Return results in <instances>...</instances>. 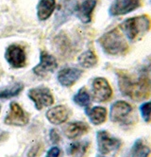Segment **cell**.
I'll return each instance as SVG.
<instances>
[{"instance_id":"cell-1","label":"cell","mask_w":151,"mask_h":157,"mask_svg":"<svg viewBox=\"0 0 151 157\" xmlns=\"http://www.w3.org/2000/svg\"><path fill=\"white\" fill-rule=\"evenodd\" d=\"M118 87L121 94L133 101L139 102L148 98L151 95V78L144 74L130 75L125 71L117 73Z\"/></svg>"},{"instance_id":"cell-2","label":"cell","mask_w":151,"mask_h":157,"mask_svg":"<svg viewBox=\"0 0 151 157\" xmlns=\"http://www.w3.org/2000/svg\"><path fill=\"white\" fill-rule=\"evenodd\" d=\"M121 31L130 42L141 40L151 29V19L147 14L127 18L120 24Z\"/></svg>"},{"instance_id":"cell-3","label":"cell","mask_w":151,"mask_h":157,"mask_svg":"<svg viewBox=\"0 0 151 157\" xmlns=\"http://www.w3.org/2000/svg\"><path fill=\"white\" fill-rule=\"evenodd\" d=\"M98 43L104 52L109 55H124L129 50V44L117 29H113L103 34Z\"/></svg>"},{"instance_id":"cell-4","label":"cell","mask_w":151,"mask_h":157,"mask_svg":"<svg viewBox=\"0 0 151 157\" xmlns=\"http://www.w3.org/2000/svg\"><path fill=\"white\" fill-rule=\"evenodd\" d=\"M136 117L132 106L124 100H117L111 106L110 118L114 123L126 126L133 125L137 121Z\"/></svg>"},{"instance_id":"cell-5","label":"cell","mask_w":151,"mask_h":157,"mask_svg":"<svg viewBox=\"0 0 151 157\" xmlns=\"http://www.w3.org/2000/svg\"><path fill=\"white\" fill-rule=\"evenodd\" d=\"M96 141L98 151L103 155L115 152L122 145V141L119 138L114 137L107 131H98L96 133Z\"/></svg>"},{"instance_id":"cell-6","label":"cell","mask_w":151,"mask_h":157,"mask_svg":"<svg viewBox=\"0 0 151 157\" xmlns=\"http://www.w3.org/2000/svg\"><path fill=\"white\" fill-rule=\"evenodd\" d=\"M142 6V0H114L110 7L111 16H122L129 14Z\"/></svg>"},{"instance_id":"cell-7","label":"cell","mask_w":151,"mask_h":157,"mask_svg":"<svg viewBox=\"0 0 151 157\" xmlns=\"http://www.w3.org/2000/svg\"><path fill=\"white\" fill-rule=\"evenodd\" d=\"M92 97L97 102H106L112 96V89L104 78H96L92 83Z\"/></svg>"},{"instance_id":"cell-8","label":"cell","mask_w":151,"mask_h":157,"mask_svg":"<svg viewBox=\"0 0 151 157\" xmlns=\"http://www.w3.org/2000/svg\"><path fill=\"white\" fill-rule=\"evenodd\" d=\"M28 114L22 109V107L16 102H11L9 105V111L5 118L7 125L13 126H25L28 123Z\"/></svg>"},{"instance_id":"cell-9","label":"cell","mask_w":151,"mask_h":157,"mask_svg":"<svg viewBox=\"0 0 151 157\" xmlns=\"http://www.w3.org/2000/svg\"><path fill=\"white\" fill-rule=\"evenodd\" d=\"M28 97L33 100L35 107L38 110H41L43 107L50 106L54 102V98L50 90L44 87L30 89L28 91Z\"/></svg>"},{"instance_id":"cell-10","label":"cell","mask_w":151,"mask_h":157,"mask_svg":"<svg viewBox=\"0 0 151 157\" xmlns=\"http://www.w3.org/2000/svg\"><path fill=\"white\" fill-rule=\"evenodd\" d=\"M5 58L8 63L15 68L23 67L26 64V53L24 49L16 44H13L7 48Z\"/></svg>"},{"instance_id":"cell-11","label":"cell","mask_w":151,"mask_h":157,"mask_svg":"<svg viewBox=\"0 0 151 157\" xmlns=\"http://www.w3.org/2000/svg\"><path fill=\"white\" fill-rule=\"evenodd\" d=\"M57 66H58L57 61L53 56L43 51L41 53L40 63L34 67L33 71L38 76H45L47 73L53 72L57 68Z\"/></svg>"},{"instance_id":"cell-12","label":"cell","mask_w":151,"mask_h":157,"mask_svg":"<svg viewBox=\"0 0 151 157\" xmlns=\"http://www.w3.org/2000/svg\"><path fill=\"white\" fill-rule=\"evenodd\" d=\"M46 117H47L48 121L51 122L52 124H62L69 117V110L66 106L63 105L56 106L47 111Z\"/></svg>"},{"instance_id":"cell-13","label":"cell","mask_w":151,"mask_h":157,"mask_svg":"<svg viewBox=\"0 0 151 157\" xmlns=\"http://www.w3.org/2000/svg\"><path fill=\"white\" fill-rule=\"evenodd\" d=\"M65 136L69 139H76L83 134L87 133L89 131V126L85 122L81 121H76L72 123H68V124L63 129Z\"/></svg>"},{"instance_id":"cell-14","label":"cell","mask_w":151,"mask_h":157,"mask_svg":"<svg viewBox=\"0 0 151 157\" xmlns=\"http://www.w3.org/2000/svg\"><path fill=\"white\" fill-rule=\"evenodd\" d=\"M96 6V0H84L79 6L76 8L77 17L83 23H89L92 20V14Z\"/></svg>"},{"instance_id":"cell-15","label":"cell","mask_w":151,"mask_h":157,"mask_svg":"<svg viewBox=\"0 0 151 157\" xmlns=\"http://www.w3.org/2000/svg\"><path fill=\"white\" fill-rule=\"evenodd\" d=\"M82 72L77 68H64L58 74V80L62 85L69 87L78 80Z\"/></svg>"},{"instance_id":"cell-16","label":"cell","mask_w":151,"mask_h":157,"mask_svg":"<svg viewBox=\"0 0 151 157\" xmlns=\"http://www.w3.org/2000/svg\"><path fill=\"white\" fill-rule=\"evenodd\" d=\"M151 149L148 144L144 139L139 138L133 143L126 157H149Z\"/></svg>"},{"instance_id":"cell-17","label":"cell","mask_w":151,"mask_h":157,"mask_svg":"<svg viewBox=\"0 0 151 157\" xmlns=\"http://www.w3.org/2000/svg\"><path fill=\"white\" fill-rule=\"evenodd\" d=\"M86 114L94 125H100L107 119V110L101 106H96L86 110Z\"/></svg>"},{"instance_id":"cell-18","label":"cell","mask_w":151,"mask_h":157,"mask_svg":"<svg viewBox=\"0 0 151 157\" xmlns=\"http://www.w3.org/2000/svg\"><path fill=\"white\" fill-rule=\"evenodd\" d=\"M56 7L55 0H40L37 6V14L40 20H46L50 17Z\"/></svg>"},{"instance_id":"cell-19","label":"cell","mask_w":151,"mask_h":157,"mask_svg":"<svg viewBox=\"0 0 151 157\" xmlns=\"http://www.w3.org/2000/svg\"><path fill=\"white\" fill-rule=\"evenodd\" d=\"M89 147V141L75 142L70 145V147L68 149V153L71 155V157H85Z\"/></svg>"},{"instance_id":"cell-20","label":"cell","mask_w":151,"mask_h":157,"mask_svg":"<svg viewBox=\"0 0 151 157\" xmlns=\"http://www.w3.org/2000/svg\"><path fill=\"white\" fill-rule=\"evenodd\" d=\"M76 8H77L76 4L72 0H65L64 3H62L59 12H58L56 15V21H60L62 19L61 21V24H62V22H64L65 19L74 12V10H76ZM59 23H58V25H59Z\"/></svg>"},{"instance_id":"cell-21","label":"cell","mask_w":151,"mask_h":157,"mask_svg":"<svg viewBox=\"0 0 151 157\" xmlns=\"http://www.w3.org/2000/svg\"><path fill=\"white\" fill-rule=\"evenodd\" d=\"M78 63L84 68H91V67L95 66L97 63L96 55L92 50L85 51L78 57Z\"/></svg>"},{"instance_id":"cell-22","label":"cell","mask_w":151,"mask_h":157,"mask_svg":"<svg viewBox=\"0 0 151 157\" xmlns=\"http://www.w3.org/2000/svg\"><path fill=\"white\" fill-rule=\"evenodd\" d=\"M24 88V85L20 82H17L9 88L1 89L0 90V98H9L17 96Z\"/></svg>"},{"instance_id":"cell-23","label":"cell","mask_w":151,"mask_h":157,"mask_svg":"<svg viewBox=\"0 0 151 157\" xmlns=\"http://www.w3.org/2000/svg\"><path fill=\"white\" fill-rule=\"evenodd\" d=\"M74 101L76 104L81 107H87L90 104L91 97L85 88H81L80 90L74 96Z\"/></svg>"},{"instance_id":"cell-24","label":"cell","mask_w":151,"mask_h":157,"mask_svg":"<svg viewBox=\"0 0 151 157\" xmlns=\"http://www.w3.org/2000/svg\"><path fill=\"white\" fill-rule=\"evenodd\" d=\"M140 114L145 122L149 123L151 121V101H145L141 104Z\"/></svg>"},{"instance_id":"cell-25","label":"cell","mask_w":151,"mask_h":157,"mask_svg":"<svg viewBox=\"0 0 151 157\" xmlns=\"http://www.w3.org/2000/svg\"><path fill=\"white\" fill-rule=\"evenodd\" d=\"M60 152H61V151H60L59 148H58V147H53V148H51L48 151L47 154H46V157H59L60 156Z\"/></svg>"},{"instance_id":"cell-26","label":"cell","mask_w":151,"mask_h":157,"mask_svg":"<svg viewBox=\"0 0 151 157\" xmlns=\"http://www.w3.org/2000/svg\"><path fill=\"white\" fill-rule=\"evenodd\" d=\"M5 136H6V133L3 132H0V142H1L5 138Z\"/></svg>"},{"instance_id":"cell-27","label":"cell","mask_w":151,"mask_h":157,"mask_svg":"<svg viewBox=\"0 0 151 157\" xmlns=\"http://www.w3.org/2000/svg\"><path fill=\"white\" fill-rule=\"evenodd\" d=\"M96 157H105V156H102V155H98V156H96Z\"/></svg>"},{"instance_id":"cell-28","label":"cell","mask_w":151,"mask_h":157,"mask_svg":"<svg viewBox=\"0 0 151 157\" xmlns=\"http://www.w3.org/2000/svg\"><path fill=\"white\" fill-rule=\"evenodd\" d=\"M0 111H1V106H0Z\"/></svg>"}]
</instances>
